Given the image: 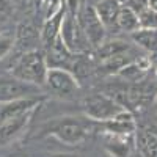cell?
Instances as JSON below:
<instances>
[{"label":"cell","instance_id":"1","mask_svg":"<svg viewBox=\"0 0 157 157\" xmlns=\"http://www.w3.org/2000/svg\"><path fill=\"white\" fill-rule=\"evenodd\" d=\"M94 129L96 121L90 120L88 116H61L50 121L44 127V132L66 145H78L93 134Z\"/></svg>","mask_w":157,"mask_h":157},{"label":"cell","instance_id":"2","mask_svg":"<svg viewBox=\"0 0 157 157\" xmlns=\"http://www.w3.org/2000/svg\"><path fill=\"white\" fill-rule=\"evenodd\" d=\"M47 63L44 50H29L22 52V55L16 60L14 66L11 69V75H14L24 82H29L38 86H43L47 74Z\"/></svg>","mask_w":157,"mask_h":157},{"label":"cell","instance_id":"3","mask_svg":"<svg viewBox=\"0 0 157 157\" xmlns=\"http://www.w3.org/2000/svg\"><path fill=\"white\" fill-rule=\"evenodd\" d=\"M83 110L85 116L90 120L96 123H107L127 109H124L107 93H93L83 99Z\"/></svg>","mask_w":157,"mask_h":157},{"label":"cell","instance_id":"4","mask_svg":"<svg viewBox=\"0 0 157 157\" xmlns=\"http://www.w3.org/2000/svg\"><path fill=\"white\" fill-rule=\"evenodd\" d=\"M43 86H46L52 96L61 99H72L80 93V85L75 75L61 68H49Z\"/></svg>","mask_w":157,"mask_h":157},{"label":"cell","instance_id":"5","mask_svg":"<svg viewBox=\"0 0 157 157\" xmlns=\"http://www.w3.org/2000/svg\"><path fill=\"white\" fill-rule=\"evenodd\" d=\"M60 36L63 39L64 46H66L72 54L80 55V54H88V50L91 49L88 38L85 36L80 22H78L77 16L66 13L64 19L61 22V29H60Z\"/></svg>","mask_w":157,"mask_h":157},{"label":"cell","instance_id":"6","mask_svg":"<svg viewBox=\"0 0 157 157\" xmlns=\"http://www.w3.org/2000/svg\"><path fill=\"white\" fill-rule=\"evenodd\" d=\"M77 19L80 22V27L88 38L91 49H98L104 41L107 39L109 30L105 29V25L102 24L99 16L96 14L93 5H82L80 11L77 13Z\"/></svg>","mask_w":157,"mask_h":157},{"label":"cell","instance_id":"7","mask_svg":"<svg viewBox=\"0 0 157 157\" xmlns=\"http://www.w3.org/2000/svg\"><path fill=\"white\" fill-rule=\"evenodd\" d=\"M41 86L24 82L14 75L0 77V102H10L25 98H41Z\"/></svg>","mask_w":157,"mask_h":157},{"label":"cell","instance_id":"8","mask_svg":"<svg viewBox=\"0 0 157 157\" xmlns=\"http://www.w3.org/2000/svg\"><path fill=\"white\" fill-rule=\"evenodd\" d=\"M44 55H46L47 68H61V69L71 71L75 61V54H72L64 46L60 35L52 39L47 46H44Z\"/></svg>","mask_w":157,"mask_h":157},{"label":"cell","instance_id":"9","mask_svg":"<svg viewBox=\"0 0 157 157\" xmlns=\"http://www.w3.org/2000/svg\"><path fill=\"white\" fill-rule=\"evenodd\" d=\"M35 110L36 109L22 112L16 116H11L10 120H6L0 124V148L11 145L13 141H16L25 132L27 126L30 124V120H32Z\"/></svg>","mask_w":157,"mask_h":157},{"label":"cell","instance_id":"10","mask_svg":"<svg viewBox=\"0 0 157 157\" xmlns=\"http://www.w3.org/2000/svg\"><path fill=\"white\" fill-rule=\"evenodd\" d=\"M38 44H41V30L32 21L21 22L14 32V46L22 52H29L35 50Z\"/></svg>","mask_w":157,"mask_h":157},{"label":"cell","instance_id":"11","mask_svg":"<svg viewBox=\"0 0 157 157\" xmlns=\"http://www.w3.org/2000/svg\"><path fill=\"white\" fill-rule=\"evenodd\" d=\"M104 148L113 157H129L134 145V135L129 134H118L112 130H104Z\"/></svg>","mask_w":157,"mask_h":157},{"label":"cell","instance_id":"12","mask_svg":"<svg viewBox=\"0 0 157 157\" xmlns=\"http://www.w3.org/2000/svg\"><path fill=\"white\" fill-rule=\"evenodd\" d=\"M135 146L141 157H157V127L148 124L137 129Z\"/></svg>","mask_w":157,"mask_h":157},{"label":"cell","instance_id":"13","mask_svg":"<svg viewBox=\"0 0 157 157\" xmlns=\"http://www.w3.org/2000/svg\"><path fill=\"white\" fill-rule=\"evenodd\" d=\"M149 66L151 63L148 58H135L132 61H129L127 64H124L116 72V75L129 83H141L149 72Z\"/></svg>","mask_w":157,"mask_h":157},{"label":"cell","instance_id":"14","mask_svg":"<svg viewBox=\"0 0 157 157\" xmlns=\"http://www.w3.org/2000/svg\"><path fill=\"white\" fill-rule=\"evenodd\" d=\"M64 14H66V8H64V3L61 0V5L52 13V14L44 17L43 27H41V44H43V47L47 46L52 39L60 35V29H61V22L64 19Z\"/></svg>","mask_w":157,"mask_h":157},{"label":"cell","instance_id":"15","mask_svg":"<svg viewBox=\"0 0 157 157\" xmlns=\"http://www.w3.org/2000/svg\"><path fill=\"white\" fill-rule=\"evenodd\" d=\"M41 102V98H25L10 102H0V124L10 120L11 116H16L22 112H27L32 109H36Z\"/></svg>","mask_w":157,"mask_h":157},{"label":"cell","instance_id":"16","mask_svg":"<svg viewBox=\"0 0 157 157\" xmlns=\"http://www.w3.org/2000/svg\"><path fill=\"white\" fill-rule=\"evenodd\" d=\"M93 6H94L96 14L102 21V24L105 25V29L115 30L118 13H120V10L123 6L120 0H96V3Z\"/></svg>","mask_w":157,"mask_h":157},{"label":"cell","instance_id":"17","mask_svg":"<svg viewBox=\"0 0 157 157\" xmlns=\"http://www.w3.org/2000/svg\"><path fill=\"white\" fill-rule=\"evenodd\" d=\"M105 126V130H112V132H118V134H129V135H135L137 132V124L132 113L129 110L121 112L118 116H115L113 120L102 123Z\"/></svg>","mask_w":157,"mask_h":157},{"label":"cell","instance_id":"18","mask_svg":"<svg viewBox=\"0 0 157 157\" xmlns=\"http://www.w3.org/2000/svg\"><path fill=\"white\" fill-rule=\"evenodd\" d=\"M132 41L141 47L143 50L149 52V54L157 55V29H137L135 32L130 33Z\"/></svg>","mask_w":157,"mask_h":157},{"label":"cell","instance_id":"19","mask_svg":"<svg viewBox=\"0 0 157 157\" xmlns=\"http://www.w3.org/2000/svg\"><path fill=\"white\" fill-rule=\"evenodd\" d=\"M137 29H140V22H138V14L127 6L123 5L120 13L116 17V25H115V32H124V33H132Z\"/></svg>","mask_w":157,"mask_h":157},{"label":"cell","instance_id":"20","mask_svg":"<svg viewBox=\"0 0 157 157\" xmlns=\"http://www.w3.org/2000/svg\"><path fill=\"white\" fill-rule=\"evenodd\" d=\"M94 50H96V55H98L99 61H102V60H107L110 57L120 55V54H124V52L130 50V46L126 41H121V39H105Z\"/></svg>","mask_w":157,"mask_h":157},{"label":"cell","instance_id":"21","mask_svg":"<svg viewBox=\"0 0 157 157\" xmlns=\"http://www.w3.org/2000/svg\"><path fill=\"white\" fill-rule=\"evenodd\" d=\"M137 14H138L140 27H143V29H157V11L155 10H152L151 6H146L141 11H138Z\"/></svg>","mask_w":157,"mask_h":157},{"label":"cell","instance_id":"22","mask_svg":"<svg viewBox=\"0 0 157 157\" xmlns=\"http://www.w3.org/2000/svg\"><path fill=\"white\" fill-rule=\"evenodd\" d=\"M14 47V33L0 32V60L5 58Z\"/></svg>","mask_w":157,"mask_h":157},{"label":"cell","instance_id":"23","mask_svg":"<svg viewBox=\"0 0 157 157\" xmlns=\"http://www.w3.org/2000/svg\"><path fill=\"white\" fill-rule=\"evenodd\" d=\"M13 13H14V6L10 0H0V25L6 24L11 19Z\"/></svg>","mask_w":157,"mask_h":157},{"label":"cell","instance_id":"24","mask_svg":"<svg viewBox=\"0 0 157 157\" xmlns=\"http://www.w3.org/2000/svg\"><path fill=\"white\" fill-rule=\"evenodd\" d=\"M63 3H64V8H66V13L77 16V13L80 11L83 5V0H63Z\"/></svg>","mask_w":157,"mask_h":157},{"label":"cell","instance_id":"25","mask_svg":"<svg viewBox=\"0 0 157 157\" xmlns=\"http://www.w3.org/2000/svg\"><path fill=\"white\" fill-rule=\"evenodd\" d=\"M10 2L17 10H30L38 3V0H10Z\"/></svg>","mask_w":157,"mask_h":157},{"label":"cell","instance_id":"26","mask_svg":"<svg viewBox=\"0 0 157 157\" xmlns=\"http://www.w3.org/2000/svg\"><path fill=\"white\" fill-rule=\"evenodd\" d=\"M49 157H78L77 154H68V152H57V154H50Z\"/></svg>","mask_w":157,"mask_h":157},{"label":"cell","instance_id":"27","mask_svg":"<svg viewBox=\"0 0 157 157\" xmlns=\"http://www.w3.org/2000/svg\"><path fill=\"white\" fill-rule=\"evenodd\" d=\"M148 6H151L152 10L157 11V0H148Z\"/></svg>","mask_w":157,"mask_h":157},{"label":"cell","instance_id":"28","mask_svg":"<svg viewBox=\"0 0 157 157\" xmlns=\"http://www.w3.org/2000/svg\"><path fill=\"white\" fill-rule=\"evenodd\" d=\"M154 83L157 85V71H155V74H154Z\"/></svg>","mask_w":157,"mask_h":157},{"label":"cell","instance_id":"29","mask_svg":"<svg viewBox=\"0 0 157 157\" xmlns=\"http://www.w3.org/2000/svg\"><path fill=\"white\" fill-rule=\"evenodd\" d=\"M155 105H157V98H155Z\"/></svg>","mask_w":157,"mask_h":157}]
</instances>
